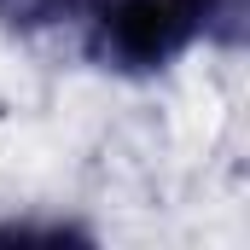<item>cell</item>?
<instances>
[{
  "label": "cell",
  "instance_id": "1",
  "mask_svg": "<svg viewBox=\"0 0 250 250\" xmlns=\"http://www.w3.org/2000/svg\"><path fill=\"white\" fill-rule=\"evenodd\" d=\"M221 0H99L87 53L105 70H163L221 18Z\"/></svg>",
  "mask_w": 250,
  "mask_h": 250
},
{
  "label": "cell",
  "instance_id": "2",
  "mask_svg": "<svg viewBox=\"0 0 250 250\" xmlns=\"http://www.w3.org/2000/svg\"><path fill=\"white\" fill-rule=\"evenodd\" d=\"M82 6H93V0H0V23H12V29H47V23L76 18Z\"/></svg>",
  "mask_w": 250,
  "mask_h": 250
}]
</instances>
